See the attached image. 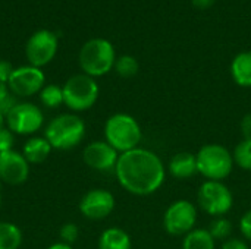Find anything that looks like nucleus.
I'll return each mask as SVG.
<instances>
[{"instance_id": "f257e3e1", "label": "nucleus", "mask_w": 251, "mask_h": 249, "mask_svg": "<svg viewBox=\"0 0 251 249\" xmlns=\"http://www.w3.org/2000/svg\"><path fill=\"white\" fill-rule=\"evenodd\" d=\"M168 169L151 150L138 147L119 154L115 176L118 183L135 197H149L157 192L166 179Z\"/></svg>"}, {"instance_id": "f03ea898", "label": "nucleus", "mask_w": 251, "mask_h": 249, "mask_svg": "<svg viewBox=\"0 0 251 249\" xmlns=\"http://www.w3.org/2000/svg\"><path fill=\"white\" fill-rule=\"evenodd\" d=\"M143 129L138 120L128 113H115L104 123V141L119 154L140 147Z\"/></svg>"}, {"instance_id": "7ed1b4c3", "label": "nucleus", "mask_w": 251, "mask_h": 249, "mask_svg": "<svg viewBox=\"0 0 251 249\" xmlns=\"http://www.w3.org/2000/svg\"><path fill=\"white\" fill-rule=\"evenodd\" d=\"M44 138L54 150H72L85 138V123L74 113H62L47 123Z\"/></svg>"}, {"instance_id": "20e7f679", "label": "nucleus", "mask_w": 251, "mask_h": 249, "mask_svg": "<svg viewBox=\"0 0 251 249\" xmlns=\"http://www.w3.org/2000/svg\"><path fill=\"white\" fill-rule=\"evenodd\" d=\"M197 170L204 181L224 182L234 170L235 161L232 151L222 144H206L197 153Z\"/></svg>"}, {"instance_id": "39448f33", "label": "nucleus", "mask_w": 251, "mask_h": 249, "mask_svg": "<svg viewBox=\"0 0 251 249\" xmlns=\"http://www.w3.org/2000/svg\"><path fill=\"white\" fill-rule=\"evenodd\" d=\"M78 62L85 75L91 78L103 76L115 68V48L104 38L88 40L79 50Z\"/></svg>"}, {"instance_id": "423d86ee", "label": "nucleus", "mask_w": 251, "mask_h": 249, "mask_svg": "<svg viewBox=\"0 0 251 249\" xmlns=\"http://www.w3.org/2000/svg\"><path fill=\"white\" fill-rule=\"evenodd\" d=\"M62 90H63V104L68 106L72 112L90 110L96 104L100 94V88L96 79L85 73H78L71 76L65 82Z\"/></svg>"}, {"instance_id": "0eeeda50", "label": "nucleus", "mask_w": 251, "mask_h": 249, "mask_svg": "<svg viewBox=\"0 0 251 249\" xmlns=\"http://www.w3.org/2000/svg\"><path fill=\"white\" fill-rule=\"evenodd\" d=\"M197 203L213 219L225 217L234 207V195L224 182L204 181L197 191Z\"/></svg>"}, {"instance_id": "6e6552de", "label": "nucleus", "mask_w": 251, "mask_h": 249, "mask_svg": "<svg viewBox=\"0 0 251 249\" xmlns=\"http://www.w3.org/2000/svg\"><path fill=\"white\" fill-rule=\"evenodd\" d=\"M197 217V207L190 200H176L163 213V229L171 236L184 238L196 229Z\"/></svg>"}, {"instance_id": "1a4fd4ad", "label": "nucleus", "mask_w": 251, "mask_h": 249, "mask_svg": "<svg viewBox=\"0 0 251 249\" xmlns=\"http://www.w3.org/2000/svg\"><path fill=\"white\" fill-rule=\"evenodd\" d=\"M6 126L18 135H31L44 125L41 109L32 103H18L4 117Z\"/></svg>"}, {"instance_id": "9d476101", "label": "nucleus", "mask_w": 251, "mask_h": 249, "mask_svg": "<svg viewBox=\"0 0 251 249\" xmlns=\"http://www.w3.org/2000/svg\"><path fill=\"white\" fill-rule=\"evenodd\" d=\"M57 35L49 29L34 32L25 45V54L31 66L43 68L50 63L57 53Z\"/></svg>"}, {"instance_id": "9b49d317", "label": "nucleus", "mask_w": 251, "mask_h": 249, "mask_svg": "<svg viewBox=\"0 0 251 249\" xmlns=\"http://www.w3.org/2000/svg\"><path fill=\"white\" fill-rule=\"evenodd\" d=\"M44 82V72L40 68L28 65L13 69L7 87L15 97H31L43 90Z\"/></svg>"}, {"instance_id": "f8f14e48", "label": "nucleus", "mask_w": 251, "mask_h": 249, "mask_svg": "<svg viewBox=\"0 0 251 249\" xmlns=\"http://www.w3.org/2000/svg\"><path fill=\"white\" fill-rule=\"evenodd\" d=\"M116 201L112 192L106 189H90L79 201V211L88 220H103L115 210Z\"/></svg>"}, {"instance_id": "ddd939ff", "label": "nucleus", "mask_w": 251, "mask_h": 249, "mask_svg": "<svg viewBox=\"0 0 251 249\" xmlns=\"http://www.w3.org/2000/svg\"><path fill=\"white\" fill-rule=\"evenodd\" d=\"M119 153L106 141H93L82 151L84 163L97 172H115Z\"/></svg>"}, {"instance_id": "4468645a", "label": "nucleus", "mask_w": 251, "mask_h": 249, "mask_svg": "<svg viewBox=\"0 0 251 249\" xmlns=\"http://www.w3.org/2000/svg\"><path fill=\"white\" fill-rule=\"evenodd\" d=\"M29 176V163L25 157L15 151L0 153V181L7 185H22Z\"/></svg>"}, {"instance_id": "2eb2a0df", "label": "nucleus", "mask_w": 251, "mask_h": 249, "mask_svg": "<svg viewBox=\"0 0 251 249\" xmlns=\"http://www.w3.org/2000/svg\"><path fill=\"white\" fill-rule=\"evenodd\" d=\"M169 175L176 181H188L193 176L199 175L197 170V158L196 154L190 151H181L176 153L168 164Z\"/></svg>"}, {"instance_id": "dca6fc26", "label": "nucleus", "mask_w": 251, "mask_h": 249, "mask_svg": "<svg viewBox=\"0 0 251 249\" xmlns=\"http://www.w3.org/2000/svg\"><path fill=\"white\" fill-rule=\"evenodd\" d=\"M51 150V145L44 136H34L25 142L22 148V156L29 164H40L49 158Z\"/></svg>"}, {"instance_id": "f3484780", "label": "nucleus", "mask_w": 251, "mask_h": 249, "mask_svg": "<svg viewBox=\"0 0 251 249\" xmlns=\"http://www.w3.org/2000/svg\"><path fill=\"white\" fill-rule=\"evenodd\" d=\"M231 75L237 85L251 88V51L237 54L231 63Z\"/></svg>"}, {"instance_id": "a211bd4d", "label": "nucleus", "mask_w": 251, "mask_h": 249, "mask_svg": "<svg viewBox=\"0 0 251 249\" xmlns=\"http://www.w3.org/2000/svg\"><path fill=\"white\" fill-rule=\"evenodd\" d=\"M99 249H132V241L124 229L109 227L99 238Z\"/></svg>"}, {"instance_id": "6ab92c4d", "label": "nucleus", "mask_w": 251, "mask_h": 249, "mask_svg": "<svg viewBox=\"0 0 251 249\" xmlns=\"http://www.w3.org/2000/svg\"><path fill=\"white\" fill-rule=\"evenodd\" d=\"M182 249H216V241L207 229L196 227L182 238Z\"/></svg>"}, {"instance_id": "aec40b11", "label": "nucleus", "mask_w": 251, "mask_h": 249, "mask_svg": "<svg viewBox=\"0 0 251 249\" xmlns=\"http://www.w3.org/2000/svg\"><path fill=\"white\" fill-rule=\"evenodd\" d=\"M22 245L21 229L9 222H0V249H19Z\"/></svg>"}, {"instance_id": "412c9836", "label": "nucleus", "mask_w": 251, "mask_h": 249, "mask_svg": "<svg viewBox=\"0 0 251 249\" xmlns=\"http://www.w3.org/2000/svg\"><path fill=\"white\" fill-rule=\"evenodd\" d=\"M40 100L41 104L47 109H56L60 104H63V90L59 85L50 84L44 85L40 91Z\"/></svg>"}, {"instance_id": "4be33fe9", "label": "nucleus", "mask_w": 251, "mask_h": 249, "mask_svg": "<svg viewBox=\"0 0 251 249\" xmlns=\"http://www.w3.org/2000/svg\"><path fill=\"white\" fill-rule=\"evenodd\" d=\"M207 230L216 242L218 241L224 242L229 239L232 235V222L226 217H215Z\"/></svg>"}, {"instance_id": "5701e85b", "label": "nucleus", "mask_w": 251, "mask_h": 249, "mask_svg": "<svg viewBox=\"0 0 251 249\" xmlns=\"http://www.w3.org/2000/svg\"><path fill=\"white\" fill-rule=\"evenodd\" d=\"M235 166L240 169L251 172V139H243L232 151Z\"/></svg>"}, {"instance_id": "b1692460", "label": "nucleus", "mask_w": 251, "mask_h": 249, "mask_svg": "<svg viewBox=\"0 0 251 249\" xmlns=\"http://www.w3.org/2000/svg\"><path fill=\"white\" fill-rule=\"evenodd\" d=\"M138 69H140V66H138L137 59L129 56V54L121 56L115 62V70L122 78H132V76H135L138 73Z\"/></svg>"}, {"instance_id": "393cba45", "label": "nucleus", "mask_w": 251, "mask_h": 249, "mask_svg": "<svg viewBox=\"0 0 251 249\" xmlns=\"http://www.w3.org/2000/svg\"><path fill=\"white\" fill-rule=\"evenodd\" d=\"M18 104L16 97L10 92L7 84L0 82V113L6 117L9 112Z\"/></svg>"}, {"instance_id": "a878e982", "label": "nucleus", "mask_w": 251, "mask_h": 249, "mask_svg": "<svg viewBox=\"0 0 251 249\" xmlns=\"http://www.w3.org/2000/svg\"><path fill=\"white\" fill-rule=\"evenodd\" d=\"M60 241L63 244H68V245H72L74 242H76L78 236H79V227L75 225V223H65L62 227H60Z\"/></svg>"}, {"instance_id": "bb28decb", "label": "nucleus", "mask_w": 251, "mask_h": 249, "mask_svg": "<svg viewBox=\"0 0 251 249\" xmlns=\"http://www.w3.org/2000/svg\"><path fill=\"white\" fill-rule=\"evenodd\" d=\"M13 141H15L13 132L7 126L0 128V153L10 151L13 147Z\"/></svg>"}, {"instance_id": "cd10ccee", "label": "nucleus", "mask_w": 251, "mask_h": 249, "mask_svg": "<svg viewBox=\"0 0 251 249\" xmlns=\"http://www.w3.org/2000/svg\"><path fill=\"white\" fill-rule=\"evenodd\" d=\"M240 232L246 241L251 242V210H247L240 219Z\"/></svg>"}, {"instance_id": "c85d7f7f", "label": "nucleus", "mask_w": 251, "mask_h": 249, "mask_svg": "<svg viewBox=\"0 0 251 249\" xmlns=\"http://www.w3.org/2000/svg\"><path fill=\"white\" fill-rule=\"evenodd\" d=\"M221 249H249V245L241 238H229L222 242Z\"/></svg>"}, {"instance_id": "c756f323", "label": "nucleus", "mask_w": 251, "mask_h": 249, "mask_svg": "<svg viewBox=\"0 0 251 249\" xmlns=\"http://www.w3.org/2000/svg\"><path fill=\"white\" fill-rule=\"evenodd\" d=\"M12 72H13V66L6 60H0V82L7 84Z\"/></svg>"}, {"instance_id": "7c9ffc66", "label": "nucleus", "mask_w": 251, "mask_h": 249, "mask_svg": "<svg viewBox=\"0 0 251 249\" xmlns=\"http://www.w3.org/2000/svg\"><path fill=\"white\" fill-rule=\"evenodd\" d=\"M241 132H243V139H251V113H247L240 123Z\"/></svg>"}, {"instance_id": "2f4dec72", "label": "nucleus", "mask_w": 251, "mask_h": 249, "mask_svg": "<svg viewBox=\"0 0 251 249\" xmlns=\"http://www.w3.org/2000/svg\"><path fill=\"white\" fill-rule=\"evenodd\" d=\"M215 1L216 0H193V4L200 10H206V9L212 7L215 4Z\"/></svg>"}, {"instance_id": "473e14b6", "label": "nucleus", "mask_w": 251, "mask_h": 249, "mask_svg": "<svg viewBox=\"0 0 251 249\" xmlns=\"http://www.w3.org/2000/svg\"><path fill=\"white\" fill-rule=\"evenodd\" d=\"M47 249H72L71 248V245H68V244H63V242H57V244H53V245H50Z\"/></svg>"}, {"instance_id": "72a5a7b5", "label": "nucleus", "mask_w": 251, "mask_h": 249, "mask_svg": "<svg viewBox=\"0 0 251 249\" xmlns=\"http://www.w3.org/2000/svg\"><path fill=\"white\" fill-rule=\"evenodd\" d=\"M4 125H6V120H4V116H3V114L0 113V128H3Z\"/></svg>"}, {"instance_id": "f704fd0d", "label": "nucleus", "mask_w": 251, "mask_h": 249, "mask_svg": "<svg viewBox=\"0 0 251 249\" xmlns=\"http://www.w3.org/2000/svg\"><path fill=\"white\" fill-rule=\"evenodd\" d=\"M0 204H1V194H0Z\"/></svg>"}]
</instances>
